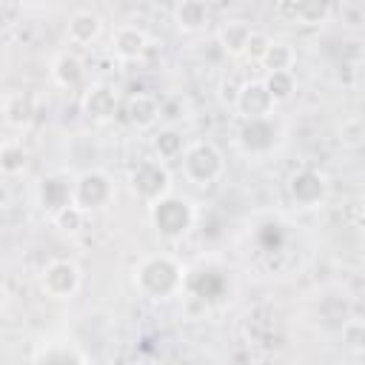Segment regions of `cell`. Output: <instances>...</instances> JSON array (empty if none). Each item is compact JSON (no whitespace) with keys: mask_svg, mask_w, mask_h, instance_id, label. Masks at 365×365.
Returning a JSON list of instances; mask_svg holds the SVG:
<instances>
[{"mask_svg":"<svg viewBox=\"0 0 365 365\" xmlns=\"http://www.w3.org/2000/svg\"><path fill=\"white\" fill-rule=\"evenodd\" d=\"M0 111H3L6 125H11V128L23 131V128H29V125L34 123L37 106H34V97H31L29 91H11V94H6V97H3Z\"/></svg>","mask_w":365,"mask_h":365,"instance_id":"obj_15","label":"cell"},{"mask_svg":"<svg viewBox=\"0 0 365 365\" xmlns=\"http://www.w3.org/2000/svg\"><path fill=\"white\" fill-rule=\"evenodd\" d=\"M211 23V6L208 0H177L174 6V26L182 34H200Z\"/></svg>","mask_w":365,"mask_h":365,"instance_id":"obj_14","label":"cell"},{"mask_svg":"<svg viewBox=\"0 0 365 365\" xmlns=\"http://www.w3.org/2000/svg\"><path fill=\"white\" fill-rule=\"evenodd\" d=\"M248 34H251V26H248L245 20H228V23L220 26L217 43H220L222 54H228V57H242L245 43H248Z\"/></svg>","mask_w":365,"mask_h":365,"instance_id":"obj_18","label":"cell"},{"mask_svg":"<svg viewBox=\"0 0 365 365\" xmlns=\"http://www.w3.org/2000/svg\"><path fill=\"white\" fill-rule=\"evenodd\" d=\"M342 345L354 354H362L365 351V322L362 319H345L342 322Z\"/></svg>","mask_w":365,"mask_h":365,"instance_id":"obj_27","label":"cell"},{"mask_svg":"<svg viewBox=\"0 0 365 365\" xmlns=\"http://www.w3.org/2000/svg\"><path fill=\"white\" fill-rule=\"evenodd\" d=\"M66 34L74 46H91L100 34H103V17L91 9H80L68 17V26H66Z\"/></svg>","mask_w":365,"mask_h":365,"instance_id":"obj_17","label":"cell"},{"mask_svg":"<svg viewBox=\"0 0 365 365\" xmlns=\"http://www.w3.org/2000/svg\"><path fill=\"white\" fill-rule=\"evenodd\" d=\"M29 165V151L23 143L9 140L0 145V177H17Z\"/></svg>","mask_w":365,"mask_h":365,"instance_id":"obj_23","label":"cell"},{"mask_svg":"<svg viewBox=\"0 0 365 365\" xmlns=\"http://www.w3.org/2000/svg\"><path fill=\"white\" fill-rule=\"evenodd\" d=\"M294 63H297V51L288 40H268L257 66H262L265 71H294Z\"/></svg>","mask_w":365,"mask_h":365,"instance_id":"obj_19","label":"cell"},{"mask_svg":"<svg viewBox=\"0 0 365 365\" xmlns=\"http://www.w3.org/2000/svg\"><path fill=\"white\" fill-rule=\"evenodd\" d=\"M279 140V125L274 120V114L268 117H254V120H242L237 143L248 157H262L268 154Z\"/></svg>","mask_w":365,"mask_h":365,"instance_id":"obj_8","label":"cell"},{"mask_svg":"<svg viewBox=\"0 0 365 365\" xmlns=\"http://www.w3.org/2000/svg\"><path fill=\"white\" fill-rule=\"evenodd\" d=\"M120 114L128 125L134 128H151L157 120H160V103L154 94H145V91H134L125 97V103L120 106Z\"/></svg>","mask_w":365,"mask_h":365,"instance_id":"obj_12","label":"cell"},{"mask_svg":"<svg viewBox=\"0 0 365 365\" xmlns=\"http://www.w3.org/2000/svg\"><path fill=\"white\" fill-rule=\"evenodd\" d=\"M268 34L265 31H257V29H251V34H248V43H245V51H242V57L248 60V63H259V57H262V51H265V46H268Z\"/></svg>","mask_w":365,"mask_h":365,"instance_id":"obj_28","label":"cell"},{"mask_svg":"<svg viewBox=\"0 0 365 365\" xmlns=\"http://www.w3.org/2000/svg\"><path fill=\"white\" fill-rule=\"evenodd\" d=\"M182 177L194 185H214L225 174V157L211 140H194L185 143L180 154Z\"/></svg>","mask_w":365,"mask_h":365,"instance_id":"obj_2","label":"cell"},{"mask_svg":"<svg viewBox=\"0 0 365 365\" xmlns=\"http://www.w3.org/2000/svg\"><path fill=\"white\" fill-rule=\"evenodd\" d=\"M128 188L145 205L171 191V171L163 160H143L128 171Z\"/></svg>","mask_w":365,"mask_h":365,"instance_id":"obj_5","label":"cell"},{"mask_svg":"<svg viewBox=\"0 0 365 365\" xmlns=\"http://www.w3.org/2000/svg\"><path fill=\"white\" fill-rule=\"evenodd\" d=\"M86 211L83 208H77L74 202H68L66 208H60L57 214H51V220H54V225L63 231V234H80L83 228H86Z\"/></svg>","mask_w":365,"mask_h":365,"instance_id":"obj_25","label":"cell"},{"mask_svg":"<svg viewBox=\"0 0 365 365\" xmlns=\"http://www.w3.org/2000/svg\"><path fill=\"white\" fill-rule=\"evenodd\" d=\"M80 282H83V274L71 259H51L40 271V288L51 299H71L80 291Z\"/></svg>","mask_w":365,"mask_h":365,"instance_id":"obj_6","label":"cell"},{"mask_svg":"<svg viewBox=\"0 0 365 365\" xmlns=\"http://www.w3.org/2000/svg\"><path fill=\"white\" fill-rule=\"evenodd\" d=\"M134 285L148 299H168V297H177L185 288V271L174 257L151 254V257L137 262Z\"/></svg>","mask_w":365,"mask_h":365,"instance_id":"obj_1","label":"cell"},{"mask_svg":"<svg viewBox=\"0 0 365 365\" xmlns=\"http://www.w3.org/2000/svg\"><path fill=\"white\" fill-rule=\"evenodd\" d=\"M291 11L299 26H322L334 11V0H291Z\"/></svg>","mask_w":365,"mask_h":365,"instance_id":"obj_21","label":"cell"},{"mask_svg":"<svg viewBox=\"0 0 365 365\" xmlns=\"http://www.w3.org/2000/svg\"><path fill=\"white\" fill-rule=\"evenodd\" d=\"M71 182L74 180L68 174H63V171L46 174L40 180V185H37V202H40V208L48 211V214H57L60 208H66L71 202Z\"/></svg>","mask_w":365,"mask_h":365,"instance_id":"obj_11","label":"cell"},{"mask_svg":"<svg viewBox=\"0 0 365 365\" xmlns=\"http://www.w3.org/2000/svg\"><path fill=\"white\" fill-rule=\"evenodd\" d=\"M23 9H40V6H46L48 0H17Z\"/></svg>","mask_w":365,"mask_h":365,"instance_id":"obj_30","label":"cell"},{"mask_svg":"<svg viewBox=\"0 0 365 365\" xmlns=\"http://www.w3.org/2000/svg\"><path fill=\"white\" fill-rule=\"evenodd\" d=\"M262 83H265V88H268V94H271L274 103H285V100H291L294 91H297V77H294V71H265Z\"/></svg>","mask_w":365,"mask_h":365,"instance_id":"obj_24","label":"cell"},{"mask_svg":"<svg viewBox=\"0 0 365 365\" xmlns=\"http://www.w3.org/2000/svg\"><path fill=\"white\" fill-rule=\"evenodd\" d=\"M31 359L34 362H63V365H68V362H86L88 356L74 342H48L43 348H37L31 354Z\"/></svg>","mask_w":365,"mask_h":365,"instance_id":"obj_22","label":"cell"},{"mask_svg":"<svg viewBox=\"0 0 365 365\" xmlns=\"http://www.w3.org/2000/svg\"><path fill=\"white\" fill-rule=\"evenodd\" d=\"M288 197L297 208H319L328 200V177L317 168H299L288 177Z\"/></svg>","mask_w":365,"mask_h":365,"instance_id":"obj_7","label":"cell"},{"mask_svg":"<svg viewBox=\"0 0 365 365\" xmlns=\"http://www.w3.org/2000/svg\"><path fill=\"white\" fill-rule=\"evenodd\" d=\"M194 205L185 200V197H177V194H163L160 200L148 202V220H151V228L165 237V240H180L191 231L194 225Z\"/></svg>","mask_w":365,"mask_h":365,"instance_id":"obj_3","label":"cell"},{"mask_svg":"<svg viewBox=\"0 0 365 365\" xmlns=\"http://www.w3.org/2000/svg\"><path fill=\"white\" fill-rule=\"evenodd\" d=\"M80 108H83V114L88 120L108 123V120L117 117L120 100H117V91L108 83H91V86H86V91L80 97Z\"/></svg>","mask_w":365,"mask_h":365,"instance_id":"obj_9","label":"cell"},{"mask_svg":"<svg viewBox=\"0 0 365 365\" xmlns=\"http://www.w3.org/2000/svg\"><path fill=\"white\" fill-rule=\"evenodd\" d=\"M51 80L60 86V88H80L86 83V63L74 54V51H60L54 60H51Z\"/></svg>","mask_w":365,"mask_h":365,"instance_id":"obj_16","label":"cell"},{"mask_svg":"<svg viewBox=\"0 0 365 365\" xmlns=\"http://www.w3.org/2000/svg\"><path fill=\"white\" fill-rule=\"evenodd\" d=\"M9 200H11V191H9L6 180L0 177V208H6V205H9Z\"/></svg>","mask_w":365,"mask_h":365,"instance_id":"obj_29","label":"cell"},{"mask_svg":"<svg viewBox=\"0 0 365 365\" xmlns=\"http://www.w3.org/2000/svg\"><path fill=\"white\" fill-rule=\"evenodd\" d=\"M111 51L120 63H134L148 51V34L140 26H120L111 34Z\"/></svg>","mask_w":365,"mask_h":365,"instance_id":"obj_13","label":"cell"},{"mask_svg":"<svg viewBox=\"0 0 365 365\" xmlns=\"http://www.w3.org/2000/svg\"><path fill=\"white\" fill-rule=\"evenodd\" d=\"M0 302H3V299H0Z\"/></svg>","mask_w":365,"mask_h":365,"instance_id":"obj_31","label":"cell"},{"mask_svg":"<svg viewBox=\"0 0 365 365\" xmlns=\"http://www.w3.org/2000/svg\"><path fill=\"white\" fill-rule=\"evenodd\" d=\"M362 140H365L362 117H359V114L345 117V120H342V125H339V143H342L345 148H359V145H362Z\"/></svg>","mask_w":365,"mask_h":365,"instance_id":"obj_26","label":"cell"},{"mask_svg":"<svg viewBox=\"0 0 365 365\" xmlns=\"http://www.w3.org/2000/svg\"><path fill=\"white\" fill-rule=\"evenodd\" d=\"M274 100L265 88L262 80H245L240 88H237V97H234V108L242 120H254V117H268L274 114Z\"/></svg>","mask_w":365,"mask_h":365,"instance_id":"obj_10","label":"cell"},{"mask_svg":"<svg viewBox=\"0 0 365 365\" xmlns=\"http://www.w3.org/2000/svg\"><path fill=\"white\" fill-rule=\"evenodd\" d=\"M185 148V140H182V131H177L174 125H165V128H157L154 137H151V151L157 160L168 163V160H180Z\"/></svg>","mask_w":365,"mask_h":365,"instance_id":"obj_20","label":"cell"},{"mask_svg":"<svg viewBox=\"0 0 365 365\" xmlns=\"http://www.w3.org/2000/svg\"><path fill=\"white\" fill-rule=\"evenodd\" d=\"M71 202L86 214L103 211L114 202V180L103 168H88L71 182Z\"/></svg>","mask_w":365,"mask_h":365,"instance_id":"obj_4","label":"cell"}]
</instances>
